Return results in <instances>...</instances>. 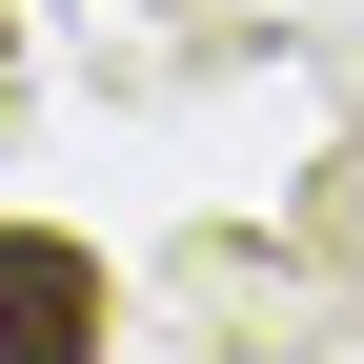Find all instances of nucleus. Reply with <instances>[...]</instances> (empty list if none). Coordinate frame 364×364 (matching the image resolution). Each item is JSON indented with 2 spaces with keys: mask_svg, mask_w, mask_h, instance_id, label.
Returning a JSON list of instances; mask_svg holds the SVG:
<instances>
[{
  "mask_svg": "<svg viewBox=\"0 0 364 364\" xmlns=\"http://www.w3.org/2000/svg\"><path fill=\"white\" fill-rule=\"evenodd\" d=\"M0 364H102V263L61 223H0Z\"/></svg>",
  "mask_w": 364,
  "mask_h": 364,
  "instance_id": "nucleus-1",
  "label": "nucleus"
}]
</instances>
